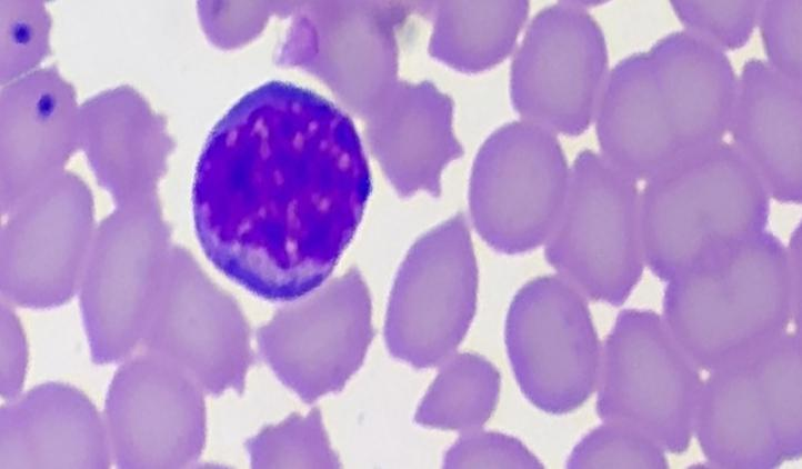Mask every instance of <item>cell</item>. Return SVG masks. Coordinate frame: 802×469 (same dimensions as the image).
<instances>
[{"label": "cell", "mask_w": 802, "mask_h": 469, "mask_svg": "<svg viewBox=\"0 0 802 469\" xmlns=\"http://www.w3.org/2000/svg\"><path fill=\"white\" fill-rule=\"evenodd\" d=\"M169 239L158 199L117 206L94 231L80 300L97 363L123 359L142 340Z\"/></svg>", "instance_id": "ba28073f"}, {"label": "cell", "mask_w": 802, "mask_h": 469, "mask_svg": "<svg viewBox=\"0 0 802 469\" xmlns=\"http://www.w3.org/2000/svg\"><path fill=\"white\" fill-rule=\"evenodd\" d=\"M202 395L189 376L151 353L121 366L104 410L118 466L179 468L196 461L205 440Z\"/></svg>", "instance_id": "2e32d148"}, {"label": "cell", "mask_w": 802, "mask_h": 469, "mask_svg": "<svg viewBox=\"0 0 802 469\" xmlns=\"http://www.w3.org/2000/svg\"><path fill=\"white\" fill-rule=\"evenodd\" d=\"M89 189L61 172L11 211L1 237V289L11 303H64L81 282L93 227Z\"/></svg>", "instance_id": "9a60e30c"}, {"label": "cell", "mask_w": 802, "mask_h": 469, "mask_svg": "<svg viewBox=\"0 0 802 469\" xmlns=\"http://www.w3.org/2000/svg\"><path fill=\"white\" fill-rule=\"evenodd\" d=\"M141 341L146 352L180 369L203 392L244 388L252 361L248 322L181 247L170 250Z\"/></svg>", "instance_id": "7c38bea8"}, {"label": "cell", "mask_w": 802, "mask_h": 469, "mask_svg": "<svg viewBox=\"0 0 802 469\" xmlns=\"http://www.w3.org/2000/svg\"><path fill=\"white\" fill-rule=\"evenodd\" d=\"M555 134L529 121L495 130L472 167L469 202L481 238L494 250L523 253L547 242L569 182Z\"/></svg>", "instance_id": "9c48e42d"}, {"label": "cell", "mask_w": 802, "mask_h": 469, "mask_svg": "<svg viewBox=\"0 0 802 469\" xmlns=\"http://www.w3.org/2000/svg\"><path fill=\"white\" fill-rule=\"evenodd\" d=\"M786 249L789 280L793 302V319L800 326L801 319V229L793 231Z\"/></svg>", "instance_id": "4dcf8cb0"}, {"label": "cell", "mask_w": 802, "mask_h": 469, "mask_svg": "<svg viewBox=\"0 0 802 469\" xmlns=\"http://www.w3.org/2000/svg\"><path fill=\"white\" fill-rule=\"evenodd\" d=\"M662 318L698 369L766 346L794 321L785 247L764 230L683 269L666 281Z\"/></svg>", "instance_id": "3957f363"}, {"label": "cell", "mask_w": 802, "mask_h": 469, "mask_svg": "<svg viewBox=\"0 0 802 469\" xmlns=\"http://www.w3.org/2000/svg\"><path fill=\"white\" fill-rule=\"evenodd\" d=\"M453 101L432 83L403 84L368 111L373 154L402 197H438L444 168L463 154L453 131Z\"/></svg>", "instance_id": "ffe728a7"}, {"label": "cell", "mask_w": 802, "mask_h": 469, "mask_svg": "<svg viewBox=\"0 0 802 469\" xmlns=\"http://www.w3.org/2000/svg\"><path fill=\"white\" fill-rule=\"evenodd\" d=\"M78 142L117 206L158 199L157 183L173 143L164 118L132 87L120 86L82 103Z\"/></svg>", "instance_id": "ac0fdd59"}, {"label": "cell", "mask_w": 802, "mask_h": 469, "mask_svg": "<svg viewBox=\"0 0 802 469\" xmlns=\"http://www.w3.org/2000/svg\"><path fill=\"white\" fill-rule=\"evenodd\" d=\"M477 290L472 240L458 213L422 236L399 268L384 322L390 353L415 368L442 365L468 332Z\"/></svg>", "instance_id": "30bf717a"}, {"label": "cell", "mask_w": 802, "mask_h": 469, "mask_svg": "<svg viewBox=\"0 0 802 469\" xmlns=\"http://www.w3.org/2000/svg\"><path fill=\"white\" fill-rule=\"evenodd\" d=\"M250 462L255 468H335L341 466L332 450L320 411L292 415L282 422L261 430L247 443Z\"/></svg>", "instance_id": "cb8c5ba5"}, {"label": "cell", "mask_w": 802, "mask_h": 469, "mask_svg": "<svg viewBox=\"0 0 802 469\" xmlns=\"http://www.w3.org/2000/svg\"><path fill=\"white\" fill-rule=\"evenodd\" d=\"M770 196L733 143L691 153L645 180L640 192L645 265L660 280L766 230Z\"/></svg>", "instance_id": "277c9868"}, {"label": "cell", "mask_w": 802, "mask_h": 469, "mask_svg": "<svg viewBox=\"0 0 802 469\" xmlns=\"http://www.w3.org/2000/svg\"><path fill=\"white\" fill-rule=\"evenodd\" d=\"M738 78L726 54L684 31L622 59L595 113L601 156L636 181L723 140Z\"/></svg>", "instance_id": "7a4b0ae2"}, {"label": "cell", "mask_w": 802, "mask_h": 469, "mask_svg": "<svg viewBox=\"0 0 802 469\" xmlns=\"http://www.w3.org/2000/svg\"><path fill=\"white\" fill-rule=\"evenodd\" d=\"M288 305L257 332L275 376L304 402L337 392L362 365L373 337L371 299L358 269Z\"/></svg>", "instance_id": "4fadbf2b"}, {"label": "cell", "mask_w": 802, "mask_h": 469, "mask_svg": "<svg viewBox=\"0 0 802 469\" xmlns=\"http://www.w3.org/2000/svg\"><path fill=\"white\" fill-rule=\"evenodd\" d=\"M601 28L582 6L559 2L534 17L511 69V99L525 121L577 137L595 117L606 81Z\"/></svg>", "instance_id": "5bb4252c"}, {"label": "cell", "mask_w": 802, "mask_h": 469, "mask_svg": "<svg viewBox=\"0 0 802 469\" xmlns=\"http://www.w3.org/2000/svg\"><path fill=\"white\" fill-rule=\"evenodd\" d=\"M569 468H668L664 450L644 435L614 422L587 433L569 456Z\"/></svg>", "instance_id": "484cf974"}, {"label": "cell", "mask_w": 802, "mask_h": 469, "mask_svg": "<svg viewBox=\"0 0 802 469\" xmlns=\"http://www.w3.org/2000/svg\"><path fill=\"white\" fill-rule=\"evenodd\" d=\"M505 345L521 391L544 412L574 411L598 385L601 348L588 305L561 276L535 278L518 291Z\"/></svg>", "instance_id": "8fae6325"}, {"label": "cell", "mask_w": 802, "mask_h": 469, "mask_svg": "<svg viewBox=\"0 0 802 469\" xmlns=\"http://www.w3.org/2000/svg\"><path fill=\"white\" fill-rule=\"evenodd\" d=\"M76 92L56 67L41 68L1 91V206L18 203L60 174L79 147Z\"/></svg>", "instance_id": "e0dca14e"}, {"label": "cell", "mask_w": 802, "mask_h": 469, "mask_svg": "<svg viewBox=\"0 0 802 469\" xmlns=\"http://www.w3.org/2000/svg\"><path fill=\"white\" fill-rule=\"evenodd\" d=\"M801 350L800 335L786 331L710 371L693 426L710 465L764 469L801 456Z\"/></svg>", "instance_id": "5b68a950"}, {"label": "cell", "mask_w": 802, "mask_h": 469, "mask_svg": "<svg viewBox=\"0 0 802 469\" xmlns=\"http://www.w3.org/2000/svg\"><path fill=\"white\" fill-rule=\"evenodd\" d=\"M370 192L351 119L309 89L272 81L210 132L194 174L196 232L231 280L267 300L295 301L330 276Z\"/></svg>", "instance_id": "6da1fadb"}, {"label": "cell", "mask_w": 802, "mask_h": 469, "mask_svg": "<svg viewBox=\"0 0 802 469\" xmlns=\"http://www.w3.org/2000/svg\"><path fill=\"white\" fill-rule=\"evenodd\" d=\"M500 386V373L490 361L474 353L453 355L422 398L415 421L444 430L477 429L492 416Z\"/></svg>", "instance_id": "603a6c76"}, {"label": "cell", "mask_w": 802, "mask_h": 469, "mask_svg": "<svg viewBox=\"0 0 802 469\" xmlns=\"http://www.w3.org/2000/svg\"><path fill=\"white\" fill-rule=\"evenodd\" d=\"M702 382L661 316L625 309L601 351L597 412L680 453L693 435Z\"/></svg>", "instance_id": "52a82bcc"}, {"label": "cell", "mask_w": 802, "mask_h": 469, "mask_svg": "<svg viewBox=\"0 0 802 469\" xmlns=\"http://www.w3.org/2000/svg\"><path fill=\"white\" fill-rule=\"evenodd\" d=\"M1 393L6 399L18 396L24 379L27 349L14 313L2 308Z\"/></svg>", "instance_id": "f546056e"}, {"label": "cell", "mask_w": 802, "mask_h": 469, "mask_svg": "<svg viewBox=\"0 0 802 469\" xmlns=\"http://www.w3.org/2000/svg\"><path fill=\"white\" fill-rule=\"evenodd\" d=\"M802 89L766 61H746L738 78L729 131L770 198L802 199Z\"/></svg>", "instance_id": "44dd1931"}, {"label": "cell", "mask_w": 802, "mask_h": 469, "mask_svg": "<svg viewBox=\"0 0 802 469\" xmlns=\"http://www.w3.org/2000/svg\"><path fill=\"white\" fill-rule=\"evenodd\" d=\"M685 31L721 51L746 44L755 26L761 1H671Z\"/></svg>", "instance_id": "4316f807"}, {"label": "cell", "mask_w": 802, "mask_h": 469, "mask_svg": "<svg viewBox=\"0 0 802 469\" xmlns=\"http://www.w3.org/2000/svg\"><path fill=\"white\" fill-rule=\"evenodd\" d=\"M50 16L41 1H1V83L30 72L50 53Z\"/></svg>", "instance_id": "d4e9b609"}, {"label": "cell", "mask_w": 802, "mask_h": 469, "mask_svg": "<svg viewBox=\"0 0 802 469\" xmlns=\"http://www.w3.org/2000/svg\"><path fill=\"white\" fill-rule=\"evenodd\" d=\"M528 1H443L435 11L430 52L449 67L479 73L513 50Z\"/></svg>", "instance_id": "7402d4cb"}, {"label": "cell", "mask_w": 802, "mask_h": 469, "mask_svg": "<svg viewBox=\"0 0 802 469\" xmlns=\"http://www.w3.org/2000/svg\"><path fill=\"white\" fill-rule=\"evenodd\" d=\"M447 468H543L518 439L491 431H467L445 453Z\"/></svg>", "instance_id": "f1b7e54d"}, {"label": "cell", "mask_w": 802, "mask_h": 469, "mask_svg": "<svg viewBox=\"0 0 802 469\" xmlns=\"http://www.w3.org/2000/svg\"><path fill=\"white\" fill-rule=\"evenodd\" d=\"M800 0L761 1L760 27L768 63L782 76L801 83Z\"/></svg>", "instance_id": "83f0119b"}, {"label": "cell", "mask_w": 802, "mask_h": 469, "mask_svg": "<svg viewBox=\"0 0 802 469\" xmlns=\"http://www.w3.org/2000/svg\"><path fill=\"white\" fill-rule=\"evenodd\" d=\"M638 181L601 154L580 152L545 258L583 296L620 306L645 265Z\"/></svg>", "instance_id": "8992f818"}, {"label": "cell", "mask_w": 802, "mask_h": 469, "mask_svg": "<svg viewBox=\"0 0 802 469\" xmlns=\"http://www.w3.org/2000/svg\"><path fill=\"white\" fill-rule=\"evenodd\" d=\"M106 426L74 387L49 382L1 409V468H107Z\"/></svg>", "instance_id": "d6986e66"}]
</instances>
